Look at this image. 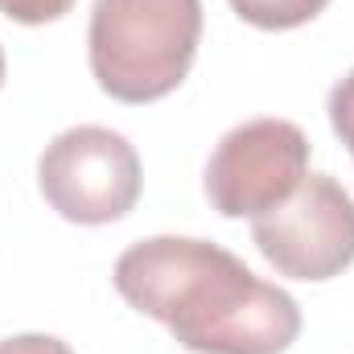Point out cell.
<instances>
[{
  "mask_svg": "<svg viewBox=\"0 0 354 354\" xmlns=\"http://www.w3.org/2000/svg\"><path fill=\"white\" fill-rule=\"evenodd\" d=\"M0 354H75L54 334H12L0 342Z\"/></svg>",
  "mask_w": 354,
  "mask_h": 354,
  "instance_id": "9",
  "label": "cell"
},
{
  "mask_svg": "<svg viewBox=\"0 0 354 354\" xmlns=\"http://www.w3.org/2000/svg\"><path fill=\"white\" fill-rule=\"evenodd\" d=\"M111 280L194 354H284L301 334V305L210 239H140L115 260Z\"/></svg>",
  "mask_w": 354,
  "mask_h": 354,
  "instance_id": "1",
  "label": "cell"
},
{
  "mask_svg": "<svg viewBox=\"0 0 354 354\" xmlns=\"http://www.w3.org/2000/svg\"><path fill=\"white\" fill-rule=\"evenodd\" d=\"M202 41V0H95L91 75L120 103H153L185 83Z\"/></svg>",
  "mask_w": 354,
  "mask_h": 354,
  "instance_id": "2",
  "label": "cell"
},
{
  "mask_svg": "<svg viewBox=\"0 0 354 354\" xmlns=\"http://www.w3.org/2000/svg\"><path fill=\"white\" fill-rule=\"evenodd\" d=\"M252 243L288 280H334L354 264V198L330 174L305 181L252 218Z\"/></svg>",
  "mask_w": 354,
  "mask_h": 354,
  "instance_id": "4",
  "label": "cell"
},
{
  "mask_svg": "<svg viewBox=\"0 0 354 354\" xmlns=\"http://www.w3.org/2000/svg\"><path fill=\"white\" fill-rule=\"evenodd\" d=\"M326 4H330V0H231L235 17H243L248 25L268 29V33L309 25L313 17L326 12Z\"/></svg>",
  "mask_w": 354,
  "mask_h": 354,
  "instance_id": "6",
  "label": "cell"
},
{
  "mask_svg": "<svg viewBox=\"0 0 354 354\" xmlns=\"http://www.w3.org/2000/svg\"><path fill=\"white\" fill-rule=\"evenodd\" d=\"M140 157L128 145V136L79 124L54 136L37 161V185L41 198L79 227H103L120 223L136 198H140Z\"/></svg>",
  "mask_w": 354,
  "mask_h": 354,
  "instance_id": "3",
  "label": "cell"
},
{
  "mask_svg": "<svg viewBox=\"0 0 354 354\" xmlns=\"http://www.w3.org/2000/svg\"><path fill=\"white\" fill-rule=\"evenodd\" d=\"M79 0H0V17L17 21V25H50L58 17H66Z\"/></svg>",
  "mask_w": 354,
  "mask_h": 354,
  "instance_id": "7",
  "label": "cell"
},
{
  "mask_svg": "<svg viewBox=\"0 0 354 354\" xmlns=\"http://www.w3.org/2000/svg\"><path fill=\"white\" fill-rule=\"evenodd\" d=\"M330 124H334L338 140L351 149L354 157V71L346 79H338L334 91H330Z\"/></svg>",
  "mask_w": 354,
  "mask_h": 354,
  "instance_id": "8",
  "label": "cell"
},
{
  "mask_svg": "<svg viewBox=\"0 0 354 354\" xmlns=\"http://www.w3.org/2000/svg\"><path fill=\"white\" fill-rule=\"evenodd\" d=\"M0 83H4V50H0Z\"/></svg>",
  "mask_w": 354,
  "mask_h": 354,
  "instance_id": "10",
  "label": "cell"
},
{
  "mask_svg": "<svg viewBox=\"0 0 354 354\" xmlns=\"http://www.w3.org/2000/svg\"><path fill=\"white\" fill-rule=\"evenodd\" d=\"M309 136L292 120H248L206 161V198L223 218H260L309 174Z\"/></svg>",
  "mask_w": 354,
  "mask_h": 354,
  "instance_id": "5",
  "label": "cell"
}]
</instances>
